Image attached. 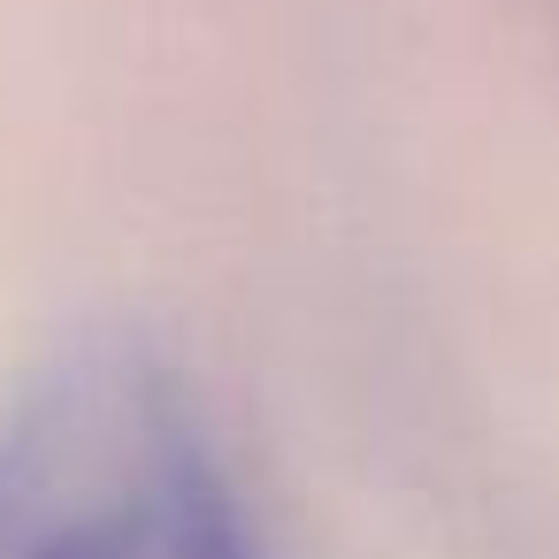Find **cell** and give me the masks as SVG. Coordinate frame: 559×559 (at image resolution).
Returning a JSON list of instances; mask_svg holds the SVG:
<instances>
[{"label": "cell", "mask_w": 559, "mask_h": 559, "mask_svg": "<svg viewBox=\"0 0 559 559\" xmlns=\"http://www.w3.org/2000/svg\"><path fill=\"white\" fill-rule=\"evenodd\" d=\"M0 559H261L185 376L146 337H70L0 406Z\"/></svg>", "instance_id": "obj_1"}]
</instances>
